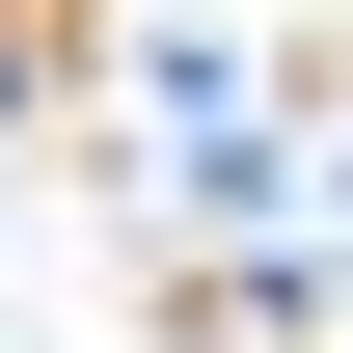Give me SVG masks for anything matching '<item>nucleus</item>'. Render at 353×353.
Here are the masks:
<instances>
[{"instance_id":"obj_1","label":"nucleus","mask_w":353,"mask_h":353,"mask_svg":"<svg viewBox=\"0 0 353 353\" xmlns=\"http://www.w3.org/2000/svg\"><path fill=\"white\" fill-rule=\"evenodd\" d=\"M82 28H109V0H0V109H28V82H82Z\"/></svg>"}]
</instances>
